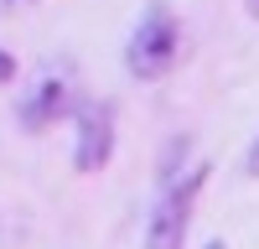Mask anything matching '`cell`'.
<instances>
[{
  "label": "cell",
  "mask_w": 259,
  "mask_h": 249,
  "mask_svg": "<svg viewBox=\"0 0 259 249\" xmlns=\"http://www.w3.org/2000/svg\"><path fill=\"white\" fill-rule=\"evenodd\" d=\"M78 109H83V89H78V68H73L68 57L36 62L26 94L16 99L21 130H47V124H57V119H73Z\"/></svg>",
  "instance_id": "obj_1"
},
{
  "label": "cell",
  "mask_w": 259,
  "mask_h": 249,
  "mask_svg": "<svg viewBox=\"0 0 259 249\" xmlns=\"http://www.w3.org/2000/svg\"><path fill=\"white\" fill-rule=\"evenodd\" d=\"M177 52H182L177 11H171L166 0H150V6L140 11V21H135V31H130V42H124V68H130V78H140V83L166 78L171 62H177Z\"/></svg>",
  "instance_id": "obj_2"
},
{
  "label": "cell",
  "mask_w": 259,
  "mask_h": 249,
  "mask_svg": "<svg viewBox=\"0 0 259 249\" xmlns=\"http://www.w3.org/2000/svg\"><path fill=\"white\" fill-rule=\"evenodd\" d=\"M207 177H212V166H207V161H192L187 177H177V182L161 187L156 208H150V223H145V244H140V249H182L187 223H192V202H197V192L207 187Z\"/></svg>",
  "instance_id": "obj_3"
},
{
  "label": "cell",
  "mask_w": 259,
  "mask_h": 249,
  "mask_svg": "<svg viewBox=\"0 0 259 249\" xmlns=\"http://www.w3.org/2000/svg\"><path fill=\"white\" fill-rule=\"evenodd\" d=\"M73 119H78L73 166L78 172H104V161H109V151H114V109H109V99H89Z\"/></svg>",
  "instance_id": "obj_4"
},
{
  "label": "cell",
  "mask_w": 259,
  "mask_h": 249,
  "mask_svg": "<svg viewBox=\"0 0 259 249\" xmlns=\"http://www.w3.org/2000/svg\"><path fill=\"white\" fill-rule=\"evenodd\" d=\"M244 177H254V182H259V135H254V145L244 151Z\"/></svg>",
  "instance_id": "obj_5"
},
{
  "label": "cell",
  "mask_w": 259,
  "mask_h": 249,
  "mask_svg": "<svg viewBox=\"0 0 259 249\" xmlns=\"http://www.w3.org/2000/svg\"><path fill=\"white\" fill-rule=\"evenodd\" d=\"M6 78H16V57H11V52H0V83H6Z\"/></svg>",
  "instance_id": "obj_6"
},
{
  "label": "cell",
  "mask_w": 259,
  "mask_h": 249,
  "mask_svg": "<svg viewBox=\"0 0 259 249\" xmlns=\"http://www.w3.org/2000/svg\"><path fill=\"white\" fill-rule=\"evenodd\" d=\"M26 6H36V0H0V11H26Z\"/></svg>",
  "instance_id": "obj_7"
},
{
  "label": "cell",
  "mask_w": 259,
  "mask_h": 249,
  "mask_svg": "<svg viewBox=\"0 0 259 249\" xmlns=\"http://www.w3.org/2000/svg\"><path fill=\"white\" fill-rule=\"evenodd\" d=\"M244 11H249V16H254V21H259V0H244Z\"/></svg>",
  "instance_id": "obj_8"
},
{
  "label": "cell",
  "mask_w": 259,
  "mask_h": 249,
  "mask_svg": "<svg viewBox=\"0 0 259 249\" xmlns=\"http://www.w3.org/2000/svg\"><path fill=\"white\" fill-rule=\"evenodd\" d=\"M202 249H228V244H223V239H207V244H202Z\"/></svg>",
  "instance_id": "obj_9"
}]
</instances>
